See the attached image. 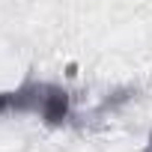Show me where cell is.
Returning <instances> with one entry per match:
<instances>
[{"label": "cell", "instance_id": "cell-1", "mask_svg": "<svg viewBox=\"0 0 152 152\" xmlns=\"http://www.w3.org/2000/svg\"><path fill=\"white\" fill-rule=\"evenodd\" d=\"M15 113H30L45 125L60 128L72 119V93L51 81L21 78L15 84Z\"/></svg>", "mask_w": 152, "mask_h": 152}, {"label": "cell", "instance_id": "cell-3", "mask_svg": "<svg viewBox=\"0 0 152 152\" xmlns=\"http://www.w3.org/2000/svg\"><path fill=\"white\" fill-rule=\"evenodd\" d=\"M143 152H152V131H149V137H146V143H143Z\"/></svg>", "mask_w": 152, "mask_h": 152}, {"label": "cell", "instance_id": "cell-2", "mask_svg": "<svg viewBox=\"0 0 152 152\" xmlns=\"http://www.w3.org/2000/svg\"><path fill=\"white\" fill-rule=\"evenodd\" d=\"M15 110V87H0V116Z\"/></svg>", "mask_w": 152, "mask_h": 152}]
</instances>
